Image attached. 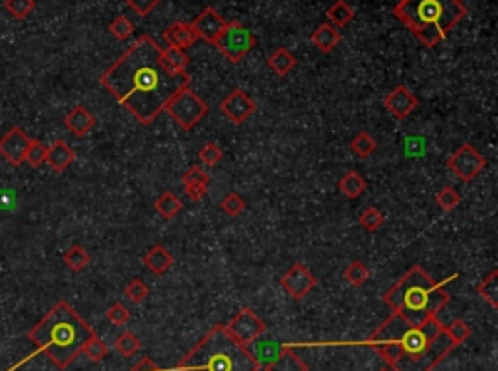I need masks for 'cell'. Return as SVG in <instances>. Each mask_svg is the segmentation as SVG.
<instances>
[{"mask_svg": "<svg viewBox=\"0 0 498 371\" xmlns=\"http://www.w3.org/2000/svg\"><path fill=\"white\" fill-rule=\"evenodd\" d=\"M101 86L141 125H152L176 93L191 86V78L171 72L162 47L150 36H141L101 74Z\"/></svg>", "mask_w": 498, "mask_h": 371, "instance_id": "cell-1", "label": "cell"}, {"mask_svg": "<svg viewBox=\"0 0 498 371\" xmlns=\"http://www.w3.org/2000/svg\"><path fill=\"white\" fill-rule=\"evenodd\" d=\"M368 346L393 371H432L456 348L438 317L411 325L399 313L390 315L368 336Z\"/></svg>", "mask_w": 498, "mask_h": 371, "instance_id": "cell-2", "label": "cell"}, {"mask_svg": "<svg viewBox=\"0 0 498 371\" xmlns=\"http://www.w3.org/2000/svg\"><path fill=\"white\" fill-rule=\"evenodd\" d=\"M96 330L80 317L78 311L68 301H59L36 327L29 328L28 338L36 344V352H31L28 357L20 360L6 371L20 370L21 365L28 364L37 354H45L51 364H55L59 370H66L82 354L86 340Z\"/></svg>", "mask_w": 498, "mask_h": 371, "instance_id": "cell-3", "label": "cell"}, {"mask_svg": "<svg viewBox=\"0 0 498 371\" xmlns=\"http://www.w3.org/2000/svg\"><path fill=\"white\" fill-rule=\"evenodd\" d=\"M456 278L457 274H454L442 282H435L422 266L415 264L384 293V303L392 313L403 315L411 325H419L428 317H436L438 311L448 305L446 284Z\"/></svg>", "mask_w": 498, "mask_h": 371, "instance_id": "cell-4", "label": "cell"}, {"mask_svg": "<svg viewBox=\"0 0 498 371\" xmlns=\"http://www.w3.org/2000/svg\"><path fill=\"white\" fill-rule=\"evenodd\" d=\"M393 16L427 49H432L467 16V8L459 0H399Z\"/></svg>", "mask_w": 498, "mask_h": 371, "instance_id": "cell-5", "label": "cell"}, {"mask_svg": "<svg viewBox=\"0 0 498 371\" xmlns=\"http://www.w3.org/2000/svg\"><path fill=\"white\" fill-rule=\"evenodd\" d=\"M178 371H259V365L248 346L230 335L226 325H216L181 357Z\"/></svg>", "mask_w": 498, "mask_h": 371, "instance_id": "cell-6", "label": "cell"}, {"mask_svg": "<svg viewBox=\"0 0 498 371\" xmlns=\"http://www.w3.org/2000/svg\"><path fill=\"white\" fill-rule=\"evenodd\" d=\"M164 111L170 115L173 121L178 122L181 129L193 130L205 117H207L210 109H208L207 101L200 100L199 95L193 92L191 88H186V90L176 93V95L168 101Z\"/></svg>", "mask_w": 498, "mask_h": 371, "instance_id": "cell-7", "label": "cell"}, {"mask_svg": "<svg viewBox=\"0 0 498 371\" xmlns=\"http://www.w3.org/2000/svg\"><path fill=\"white\" fill-rule=\"evenodd\" d=\"M213 45L230 63H240L249 51L255 47L257 37L242 22L232 20V22H226V28L222 29V33Z\"/></svg>", "mask_w": 498, "mask_h": 371, "instance_id": "cell-8", "label": "cell"}, {"mask_svg": "<svg viewBox=\"0 0 498 371\" xmlns=\"http://www.w3.org/2000/svg\"><path fill=\"white\" fill-rule=\"evenodd\" d=\"M446 165H448L449 172L454 173L459 181L469 183V181H473V179L477 177L479 173L487 167V160L475 150L473 144H462V146L448 157Z\"/></svg>", "mask_w": 498, "mask_h": 371, "instance_id": "cell-9", "label": "cell"}, {"mask_svg": "<svg viewBox=\"0 0 498 371\" xmlns=\"http://www.w3.org/2000/svg\"><path fill=\"white\" fill-rule=\"evenodd\" d=\"M226 328H228L230 335L234 336L238 343L249 346L253 340H257V338H261L265 335L267 325H265L263 319L255 311H251V309L245 307V309L238 311L232 317V321H230V325H226Z\"/></svg>", "mask_w": 498, "mask_h": 371, "instance_id": "cell-10", "label": "cell"}, {"mask_svg": "<svg viewBox=\"0 0 498 371\" xmlns=\"http://www.w3.org/2000/svg\"><path fill=\"white\" fill-rule=\"evenodd\" d=\"M315 284H317V278L313 276L306 264H292L290 268L280 276L283 290L294 300H304L308 293L315 288Z\"/></svg>", "mask_w": 498, "mask_h": 371, "instance_id": "cell-11", "label": "cell"}, {"mask_svg": "<svg viewBox=\"0 0 498 371\" xmlns=\"http://www.w3.org/2000/svg\"><path fill=\"white\" fill-rule=\"evenodd\" d=\"M255 101L251 100L242 88H234L220 103V111L234 125H242V122L248 121L249 117L255 113Z\"/></svg>", "mask_w": 498, "mask_h": 371, "instance_id": "cell-12", "label": "cell"}, {"mask_svg": "<svg viewBox=\"0 0 498 371\" xmlns=\"http://www.w3.org/2000/svg\"><path fill=\"white\" fill-rule=\"evenodd\" d=\"M29 142H31V138L20 127H12L0 138V156L4 157L10 165L18 167L26 162Z\"/></svg>", "mask_w": 498, "mask_h": 371, "instance_id": "cell-13", "label": "cell"}, {"mask_svg": "<svg viewBox=\"0 0 498 371\" xmlns=\"http://www.w3.org/2000/svg\"><path fill=\"white\" fill-rule=\"evenodd\" d=\"M384 108L387 109L397 121H403L409 115L415 113V109L419 108V100H417V95L407 86H397L393 88L392 92L385 95Z\"/></svg>", "mask_w": 498, "mask_h": 371, "instance_id": "cell-14", "label": "cell"}, {"mask_svg": "<svg viewBox=\"0 0 498 371\" xmlns=\"http://www.w3.org/2000/svg\"><path fill=\"white\" fill-rule=\"evenodd\" d=\"M191 26L199 39L207 41V43H214L222 33V29L226 28V20L214 8L208 6L193 20Z\"/></svg>", "mask_w": 498, "mask_h": 371, "instance_id": "cell-15", "label": "cell"}, {"mask_svg": "<svg viewBox=\"0 0 498 371\" xmlns=\"http://www.w3.org/2000/svg\"><path fill=\"white\" fill-rule=\"evenodd\" d=\"M181 185H183V194L189 200H200L208 191L210 185V175H208L200 165H191L183 177H181Z\"/></svg>", "mask_w": 498, "mask_h": 371, "instance_id": "cell-16", "label": "cell"}, {"mask_svg": "<svg viewBox=\"0 0 498 371\" xmlns=\"http://www.w3.org/2000/svg\"><path fill=\"white\" fill-rule=\"evenodd\" d=\"M164 41L168 47H176V49L187 51L189 47L199 41V37L195 33L191 23L186 22H176L171 23L170 28L164 31Z\"/></svg>", "mask_w": 498, "mask_h": 371, "instance_id": "cell-17", "label": "cell"}, {"mask_svg": "<svg viewBox=\"0 0 498 371\" xmlns=\"http://www.w3.org/2000/svg\"><path fill=\"white\" fill-rule=\"evenodd\" d=\"M74 160H76V154H74V150H72L71 146L64 142V140H55L51 146H47L45 164L49 165L53 172H57V173L66 172Z\"/></svg>", "mask_w": 498, "mask_h": 371, "instance_id": "cell-18", "label": "cell"}, {"mask_svg": "<svg viewBox=\"0 0 498 371\" xmlns=\"http://www.w3.org/2000/svg\"><path fill=\"white\" fill-rule=\"evenodd\" d=\"M64 127L71 130L74 136L82 138V136L88 135L96 127V117L84 105H76L64 117Z\"/></svg>", "mask_w": 498, "mask_h": 371, "instance_id": "cell-19", "label": "cell"}, {"mask_svg": "<svg viewBox=\"0 0 498 371\" xmlns=\"http://www.w3.org/2000/svg\"><path fill=\"white\" fill-rule=\"evenodd\" d=\"M143 263L144 266L152 272V274L162 276V274H166V272L171 268V264H173V255H171L170 251L166 249L164 245H154V247H150V249L144 253Z\"/></svg>", "mask_w": 498, "mask_h": 371, "instance_id": "cell-20", "label": "cell"}, {"mask_svg": "<svg viewBox=\"0 0 498 371\" xmlns=\"http://www.w3.org/2000/svg\"><path fill=\"white\" fill-rule=\"evenodd\" d=\"M312 43L321 51V53H331L335 47L341 43V31L331 26V23H321L320 28L312 33Z\"/></svg>", "mask_w": 498, "mask_h": 371, "instance_id": "cell-21", "label": "cell"}, {"mask_svg": "<svg viewBox=\"0 0 498 371\" xmlns=\"http://www.w3.org/2000/svg\"><path fill=\"white\" fill-rule=\"evenodd\" d=\"M265 371H308L306 362L300 356H296V352L290 348V346H285V350L280 352V356L270 362L267 367H263Z\"/></svg>", "mask_w": 498, "mask_h": 371, "instance_id": "cell-22", "label": "cell"}, {"mask_svg": "<svg viewBox=\"0 0 498 371\" xmlns=\"http://www.w3.org/2000/svg\"><path fill=\"white\" fill-rule=\"evenodd\" d=\"M267 65H269V68L277 76H286V74H290L292 70H294V66H296V57L292 55L290 51L285 49V47H278V49H275L273 53L269 55V58H267Z\"/></svg>", "mask_w": 498, "mask_h": 371, "instance_id": "cell-23", "label": "cell"}, {"mask_svg": "<svg viewBox=\"0 0 498 371\" xmlns=\"http://www.w3.org/2000/svg\"><path fill=\"white\" fill-rule=\"evenodd\" d=\"M154 210L162 216L164 220H173L176 216L183 210V202L179 200V197L171 191H164L154 202Z\"/></svg>", "mask_w": 498, "mask_h": 371, "instance_id": "cell-24", "label": "cell"}, {"mask_svg": "<svg viewBox=\"0 0 498 371\" xmlns=\"http://www.w3.org/2000/svg\"><path fill=\"white\" fill-rule=\"evenodd\" d=\"M366 179L358 172H347L339 179V191H341L347 199H358L366 193Z\"/></svg>", "mask_w": 498, "mask_h": 371, "instance_id": "cell-25", "label": "cell"}, {"mask_svg": "<svg viewBox=\"0 0 498 371\" xmlns=\"http://www.w3.org/2000/svg\"><path fill=\"white\" fill-rule=\"evenodd\" d=\"M352 18H355V10H352V6H350L349 2H345V0H337V2H333V4L327 8L329 23L335 26L337 29L349 26V23L352 22Z\"/></svg>", "mask_w": 498, "mask_h": 371, "instance_id": "cell-26", "label": "cell"}, {"mask_svg": "<svg viewBox=\"0 0 498 371\" xmlns=\"http://www.w3.org/2000/svg\"><path fill=\"white\" fill-rule=\"evenodd\" d=\"M162 58H164L166 66L176 74H187V66H189V55L186 51L176 49V47H166L162 49Z\"/></svg>", "mask_w": 498, "mask_h": 371, "instance_id": "cell-27", "label": "cell"}, {"mask_svg": "<svg viewBox=\"0 0 498 371\" xmlns=\"http://www.w3.org/2000/svg\"><path fill=\"white\" fill-rule=\"evenodd\" d=\"M66 268L72 272H82L90 264V253L82 245H72L71 249L63 255Z\"/></svg>", "mask_w": 498, "mask_h": 371, "instance_id": "cell-28", "label": "cell"}, {"mask_svg": "<svg viewBox=\"0 0 498 371\" xmlns=\"http://www.w3.org/2000/svg\"><path fill=\"white\" fill-rule=\"evenodd\" d=\"M342 278L347 280L350 286L360 288V286L366 284L368 278H370V271H368V266H366L362 261H352V263L345 266V271H342Z\"/></svg>", "mask_w": 498, "mask_h": 371, "instance_id": "cell-29", "label": "cell"}, {"mask_svg": "<svg viewBox=\"0 0 498 371\" xmlns=\"http://www.w3.org/2000/svg\"><path fill=\"white\" fill-rule=\"evenodd\" d=\"M477 293L492 309H498V271H492L487 278L477 286Z\"/></svg>", "mask_w": 498, "mask_h": 371, "instance_id": "cell-30", "label": "cell"}, {"mask_svg": "<svg viewBox=\"0 0 498 371\" xmlns=\"http://www.w3.org/2000/svg\"><path fill=\"white\" fill-rule=\"evenodd\" d=\"M115 350L121 354L123 357H131L135 356L136 352L141 350V346H143V343H141V338L135 335V333H131V330H125V333H121V335L115 338L113 343Z\"/></svg>", "mask_w": 498, "mask_h": 371, "instance_id": "cell-31", "label": "cell"}, {"mask_svg": "<svg viewBox=\"0 0 498 371\" xmlns=\"http://www.w3.org/2000/svg\"><path fill=\"white\" fill-rule=\"evenodd\" d=\"M376 140H374V136L368 135V132H358V135L350 140V150L355 152L358 157H362V160L370 157L372 154L376 152Z\"/></svg>", "mask_w": 498, "mask_h": 371, "instance_id": "cell-32", "label": "cell"}, {"mask_svg": "<svg viewBox=\"0 0 498 371\" xmlns=\"http://www.w3.org/2000/svg\"><path fill=\"white\" fill-rule=\"evenodd\" d=\"M82 354H84L90 362L98 364V362H101V360L107 356V344L98 336V333H93V335L86 340Z\"/></svg>", "mask_w": 498, "mask_h": 371, "instance_id": "cell-33", "label": "cell"}, {"mask_svg": "<svg viewBox=\"0 0 498 371\" xmlns=\"http://www.w3.org/2000/svg\"><path fill=\"white\" fill-rule=\"evenodd\" d=\"M358 221H360V226H362L366 231L374 234V231H377V229L384 226L385 218L376 207H366L362 212H360V216H358Z\"/></svg>", "mask_w": 498, "mask_h": 371, "instance_id": "cell-34", "label": "cell"}, {"mask_svg": "<svg viewBox=\"0 0 498 371\" xmlns=\"http://www.w3.org/2000/svg\"><path fill=\"white\" fill-rule=\"evenodd\" d=\"M436 202L444 212H452V210H456L459 207L462 194L457 193L454 187H442L440 191L436 193Z\"/></svg>", "mask_w": 498, "mask_h": 371, "instance_id": "cell-35", "label": "cell"}, {"mask_svg": "<svg viewBox=\"0 0 498 371\" xmlns=\"http://www.w3.org/2000/svg\"><path fill=\"white\" fill-rule=\"evenodd\" d=\"M444 330H446V335L449 336V340L456 344V346H459V344L467 343V338L471 336V327L467 325V323L463 321V319H456V321H452L446 327L444 325Z\"/></svg>", "mask_w": 498, "mask_h": 371, "instance_id": "cell-36", "label": "cell"}, {"mask_svg": "<svg viewBox=\"0 0 498 371\" xmlns=\"http://www.w3.org/2000/svg\"><path fill=\"white\" fill-rule=\"evenodd\" d=\"M150 288L146 286V282L141 278L128 280V284L125 286V298H127L131 303H143L146 298H148Z\"/></svg>", "mask_w": 498, "mask_h": 371, "instance_id": "cell-37", "label": "cell"}, {"mask_svg": "<svg viewBox=\"0 0 498 371\" xmlns=\"http://www.w3.org/2000/svg\"><path fill=\"white\" fill-rule=\"evenodd\" d=\"M220 210L230 218H238L245 210V200L238 193H228L220 202Z\"/></svg>", "mask_w": 498, "mask_h": 371, "instance_id": "cell-38", "label": "cell"}, {"mask_svg": "<svg viewBox=\"0 0 498 371\" xmlns=\"http://www.w3.org/2000/svg\"><path fill=\"white\" fill-rule=\"evenodd\" d=\"M4 8L14 16L16 20H24L34 12L36 0H4Z\"/></svg>", "mask_w": 498, "mask_h": 371, "instance_id": "cell-39", "label": "cell"}, {"mask_svg": "<svg viewBox=\"0 0 498 371\" xmlns=\"http://www.w3.org/2000/svg\"><path fill=\"white\" fill-rule=\"evenodd\" d=\"M109 31H111V36H113L115 39L125 41V39H128V37L133 36L135 26H133V22H131L128 18H125V16H117L113 22L109 23Z\"/></svg>", "mask_w": 498, "mask_h": 371, "instance_id": "cell-40", "label": "cell"}, {"mask_svg": "<svg viewBox=\"0 0 498 371\" xmlns=\"http://www.w3.org/2000/svg\"><path fill=\"white\" fill-rule=\"evenodd\" d=\"M45 156H47V146L41 142V140H34L28 146V152H26V162H28L31 167H39L41 164H45Z\"/></svg>", "mask_w": 498, "mask_h": 371, "instance_id": "cell-41", "label": "cell"}, {"mask_svg": "<svg viewBox=\"0 0 498 371\" xmlns=\"http://www.w3.org/2000/svg\"><path fill=\"white\" fill-rule=\"evenodd\" d=\"M106 317L107 321L115 325V327H123V325H127L131 321V311H128V307L125 303L117 301V303H113V305L107 309Z\"/></svg>", "mask_w": 498, "mask_h": 371, "instance_id": "cell-42", "label": "cell"}, {"mask_svg": "<svg viewBox=\"0 0 498 371\" xmlns=\"http://www.w3.org/2000/svg\"><path fill=\"white\" fill-rule=\"evenodd\" d=\"M222 156H224V152H222V148L216 142H207L199 150V160L205 165H208V167H214V165L220 164Z\"/></svg>", "mask_w": 498, "mask_h": 371, "instance_id": "cell-43", "label": "cell"}, {"mask_svg": "<svg viewBox=\"0 0 498 371\" xmlns=\"http://www.w3.org/2000/svg\"><path fill=\"white\" fill-rule=\"evenodd\" d=\"M160 4V0H127V6L133 8L138 16H148L154 8Z\"/></svg>", "mask_w": 498, "mask_h": 371, "instance_id": "cell-44", "label": "cell"}, {"mask_svg": "<svg viewBox=\"0 0 498 371\" xmlns=\"http://www.w3.org/2000/svg\"><path fill=\"white\" fill-rule=\"evenodd\" d=\"M131 371H164L160 365H156L150 357H143V360H138L133 367H131Z\"/></svg>", "mask_w": 498, "mask_h": 371, "instance_id": "cell-45", "label": "cell"}, {"mask_svg": "<svg viewBox=\"0 0 498 371\" xmlns=\"http://www.w3.org/2000/svg\"><path fill=\"white\" fill-rule=\"evenodd\" d=\"M380 371H393L392 367H385V370H380Z\"/></svg>", "mask_w": 498, "mask_h": 371, "instance_id": "cell-46", "label": "cell"}, {"mask_svg": "<svg viewBox=\"0 0 498 371\" xmlns=\"http://www.w3.org/2000/svg\"><path fill=\"white\" fill-rule=\"evenodd\" d=\"M459 2H463V0H459Z\"/></svg>", "mask_w": 498, "mask_h": 371, "instance_id": "cell-47", "label": "cell"}, {"mask_svg": "<svg viewBox=\"0 0 498 371\" xmlns=\"http://www.w3.org/2000/svg\"><path fill=\"white\" fill-rule=\"evenodd\" d=\"M263 371H265V370H263Z\"/></svg>", "mask_w": 498, "mask_h": 371, "instance_id": "cell-48", "label": "cell"}]
</instances>
